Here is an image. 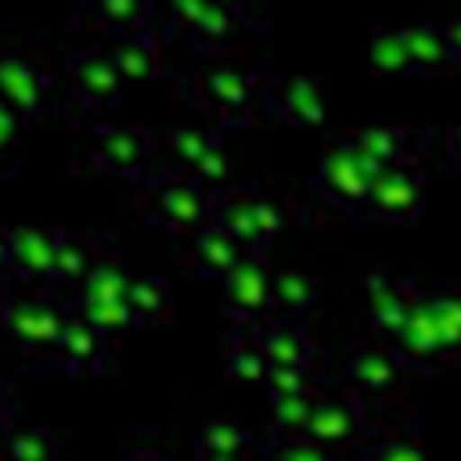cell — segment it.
Wrapping results in <instances>:
<instances>
[{
  "instance_id": "6da1fadb",
  "label": "cell",
  "mask_w": 461,
  "mask_h": 461,
  "mask_svg": "<svg viewBox=\"0 0 461 461\" xmlns=\"http://www.w3.org/2000/svg\"><path fill=\"white\" fill-rule=\"evenodd\" d=\"M378 166L346 137L342 144H335L324 162L317 166V176H313V187L321 191L324 202L339 205V209H364L367 205V194L378 180Z\"/></svg>"
},
{
  "instance_id": "7a4b0ae2",
  "label": "cell",
  "mask_w": 461,
  "mask_h": 461,
  "mask_svg": "<svg viewBox=\"0 0 461 461\" xmlns=\"http://www.w3.org/2000/svg\"><path fill=\"white\" fill-rule=\"evenodd\" d=\"M411 375L414 371L400 360V353L385 339H378L349 349L342 367V385L353 389L364 403H382V400H393Z\"/></svg>"
},
{
  "instance_id": "3957f363",
  "label": "cell",
  "mask_w": 461,
  "mask_h": 461,
  "mask_svg": "<svg viewBox=\"0 0 461 461\" xmlns=\"http://www.w3.org/2000/svg\"><path fill=\"white\" fill-rule=\"evenodd\" d=\"M360 295H364L367 324L378 331V339L389 342L407 324V317H411L421 288L411 277H400V274H393L385 267H371L360 277Z\"/></svg>"
},
{
  "instance_id": "277c9868",
  "label": "cell",
  "mask_w": 461,
  "mask_h": 461,
  "mask_svg": "<svg viewBox=\"0 0 461 461\" xmlns=\"http://www.w3.org/2000/svg\"><path fill=\"white\" fill-rule=\"evenodd\" d=\"M306 436L313 443L328 447V450L331 447L364 443L371 436V429H367V403L353 389H346V385L339 393H321Z\"/></svg>"
},
{
  "instance_id": "5b68a950",
  "label": "cell",
  "mask_w": 461,
  "mask_h": 461,
  "mask_svg": "<svg viewBox=\"0 0 461 461\" xmlns=\"http://www.w3.org/2000/svg\"><path fill=\"white\" fill-rule=\"evenodd\" d=\"M65 313L54 299L32 292V295H14L4 303V324L7 331L14 335V342H22L25 349L32 353H50L54 357V346L65 331Z\"/></svg>"
},
{
  "instance_id": "8992f818",
  "label": "cell",
  "mask_w": 461,
  "mask_h": 461,
  "mask_svg": "<svg viewBox=\"0 0 461 461\" xmlns=\"http://www.w3.org/2000/svg\"><path fill=\"white\" fill-rule=\"evenodd\" d=\"M421 187H425L421 162L389 166V169L378 173V180H375V187L367 194L364 212L375 216V220H385V223H403V220L418 216V209H421Z\"/></svg>"
},
{
  "instance_id": "52a82bcc",
  "label": "cell",
  "mask_w": 461,
  "mask_h": 461,
  "mask_svg": "<svg viewBox=\"0 0 461 461\" xmlns=\"http://www.w3.org/2000/svg\"><path fill=\"white\" fill-rule=\"evenodd\" d=\"M90 158L104 173L119 176H140L151 158V140L144 130L126 122H101L90 137Z\"/></svg>"
},
{
  "instance_id": "ba28073f",
  "label": "cell",
  "mask_w": 461,
  "mask_h": 461,
  "mask_svg": "<svg viewBox=\"0 0 461 461\" xmlns=\"http://www.w3.org/2000/svg\"><path fill=\"white\" fill-rule=\"evenodd\" d=\"M216 198H220V194L205 191L194 176H166V180L155 187V194H151L158 220L169 223V227H176V230H202V223H205V220L212 216V209H216V205H209V202H216Z\"/></svg>"
},
{
  "instance_id": "9c48e42d",
  "label": "cell",
  "mask_w": 461,
  "mask_h": 461,
  "mask_svg": "<svg viewBox=\"0 0 461 461\" xmlns=\"http://www.w3.org/2000/svg\"><path fill=\"white\" fill-rule=\"evenodd\" d=\"M389 346L400 353V360L411 367V371H429V367H443V346H439V328H436V317H432V306H429V288H421L407 324L389 339Z\"/></svg>"
},
{
  "instance_id": "30bf717a",
  "label": "cell",
  "mask_w": 461,
  "mask_h": 461,
  "mask_svg": "<svg viewBox=\"0 0 461 461\" xmlns=\"http://www.w3.org/2000/svg\"><path fill=\"white\" fill-rule=\"evenodd\" d=\"M267 108L292 126H317V122H324V108H328L324 86L310 76H285V79L270 83Z\"/></svg>"
},
{
  "instance_id": "8fae6325",
  "label": "cell",
  "mask_w": 461,
  "mask_h": 461,
  "mask_svg": "<svg viewBox=\"0 0 461 461\" xmlns=\"http://www.w3.org/2000/svg\"><path fill=\"white\" fill-rule=\"evenodd\" d=\"M256 331H259V346H263L270 367H299V371L313 367L317 346L299 321L263 317V321H256Z\"/></svg>"
},
{
  "instance_id": "7c38bea8",
  "label": "cell",
  "mask_w": 461,
  "mask_h": 461,
  "mask_svg": "<svg viewBox=\"0 0 461 461\" xmlns=\"http://www.w3.org/2000/svg\"><path fill=\"white\" fill-rule=\"evenodd\" d=\"M227 303L230 310L249 324V321H263L270 317V299H274V274H267V267L259 259H241L238 270L223 281Z\"/></svg>"
},
{
  "instance_id": "4fadbf2b",
  "label": "cell",
  "mask_w": 461,
  "mask_h": 461,
  "mask_svg": "<svg viewBox=\"0 0 461 461\" xmlns=\"http://www.w3.org/2000/svg\"><path fill=\"white\" fill-rule=\"evenodd\" d=\"M378 169H389V166H411V162H421V151L425 144L418 130L411 126H364L349 137Z\"/></svg>"
},
{
  "instance_id": "5bb4252c",
  "label": "cell",
  "mask_w": 461,
  "mask_h": 461,
  "mask_svg": "<svg viewBox=\"0 0 461 461\" xmlns=\"http://www.w3.org/2000/svg\"><path fill=\"white\" fill-rule=\"evenodd\" d=\"M61 230H40V227H22L11 230V270L18 277H43L54 281L58 267V249H61Z\"/></svg>"
},
{
  "instance_id": "9a60e30c",
  "label": "cell",
  "mask_w": 461,
  "mask_h": 461,
  "mask_svg": "<svg viewBox=\"0 0 461 461\" xmlns=\"http://www.w3.org/2000/svg\"><path fill=\"white\" fill-rule=\"evenodd\" d=\"M72 90L79 94V101L90 112H104L119 101L122 76L108 54H79L72 61Z\"/></svg>"
},
{
  "instance_id": "2e32d148",
  "label": "cell",
  "mask_w": 461,
  "mask_h": 461,
  "mask_svg": "<svg viewBox=\"0 0 461 461\" xmlns=\"http://www.w3.org/2000/svg\"><path fill=\"white\" fill-rule=\"evenodd\" d=\"M50 90V79L22 58H0V101L14 115H36L43 108V97Z\"/></svg>"
},
{
  "instance_id": "e0dca14e",
  "label": "cell",
  "mask_w": 461,
  "mask_h": 461,
  "mask_svg": "<svg viewBox=\"0 0 461 461\" xmlns=\"http://www.w3.org/2000/svg\"><path fill=\"white\" fill-rule=\"evenodd\" d=\"M259 90L267 94L270 86H259L256 72H245V68H234V65H220L205 76V97L220 112H234V115L252 112L256 101H259Z\"/></svg>"
},
{
  "instance_id": "ac0fdd59",
  "label": "cell",
  "mask_w": 461,
  "mask_h": 461,
  "mask_svg": "<svg viewBox=\"0 0 461 461\" xmlns=\"http://www.w3.org/2000/svg\"><path fill=\"white\" fill-rule=\"evenodd\" d=\"M104 335L86 324L83 317H68L65 321V331L54 346V360L65 367V371H104Z\"/></svg>"
},
{
  "instance_id": "d6986e66",
  "label": "cell",
  "mask_w": 461,
  "mask_h": 461,
  "mask_svg": "<svg viewBox=\"0 0 461 461\" xmlns=\"http://www.w3.org/2000/svg\"><path fill=\"white\" fill-rule=\"evenodd\" d=\"M400 32H403L414 76H436V72L454 68V54H450L443 22H414V25H403Z\"/></svg>"
},
{
  "instance_id": "ffe728a7",
  "label": "cell",
  "mask_w": 461,
  "mask_h": 461,
  "mask_svg": "<svg viewBox=\"0 0 461 461\" xmlns=\"http://www.w3.org/2000/svg\"><path fill=\"white\" fill-rule=\"evenodd\" d=\"M212 227L230 234L241 249H263L267 245V234L259 227V194L220 198L212 209Z\"/></svg>"
},
{
  "instance_id": "44dd1931",
  "label": "cell",
  "mask_w": 461,
  "mask_h": 461,
  "mask_svg": "<svg viewBox=\"0 0 461 461\" xmlns=\"http://www.w3.org/2000/svg\"><path fill=\"white\" fill-rule=\"evenodd\" d=\"M317 303V281L299 270V267H288V270H277L274 274V299H270V317L277 321H303Z\"/></svg>"
},
{
  "instance_id": "7402d4cb",
  "label": "cell",
  "mask_w": 461,
  "mask_h": 461,
  "mask_svg": "<svg viewBox=\"0 0 461 461\" xmlns=\"http://www.w3.org/2000/svg\"><path fill=\"white\" fill-rule=\"evenodd\" d=\"M360 457L364 461H429L425 454V443H421V432L414 421L407 425H393V429H382V432H371L360 447Z\"/></svg>"
},
{
  "instance_id": "603a6c76",
  "label": "cell",
  "mask_w": 461,
  "mask_h": 461,
  "mask_svg": "<svg viewBox=\"0 0 461 461\" xmlns=\"http://www.w3.org/2000/svg\"><path fill=\"white\" fill-rule=\"evenodd\" d=\"M194 256H198V270L205 277L227 281L238 270V263L245 259V249L230 234H223L220 227H202L194 238Z\"/></svg>"
},
{
  "instance_id": "cb8c5ba5",
  "label": "cell",
  "mask_w": 461,
  "mask_h": 461,
  "mask_svg": "<svg viewBox=\"0 0 461 461\" xmlns=\"http://www.w3.org/2000/svg\"><path fill=\"white\" fill-rule=\"evenodd\" d=\"M429 306L439 328V346L443 360L457 364L461 360V285H436L429 288Z\"/></svg>"
},
{
  "instance_id": "d4e9b609",
  "label": "cell",
  "mask_w": 461,
  "mask_h": 461,
  "mask_svg": "<svg viewBox=\"0 0 461 461\" xmlns=\"http://www.w3.org/2000/svg\"><path fill=\"white\" fill-rule=\"evenodd\" d=\"M169 18H176L180 29L205 36V40H220L234 29V11L223 4H176L169 7Z\"/></svg>"
},
{
  "instance_id": "484cf974",
  "label": "cell",
  "mask_w": 461,
  "mask_h": 461,
  "mask_svg": "<svg viewBox=\"0 0 461 461\" xmlns=\"http://www.w3.org/2000/svg\"><path fill=\"white\" fill-rule=\"evenodd\" d=\"M108 58H112V65L119 68L122 79H144V76L155 72L158 50H155V40L144 36V29H137V32L122 36V40L108 50Z\"/></svg>"
},
{
  "instance_id": "4316f807",
  "label": "cell",
  "mask_w": 461,
  "mask_h": 461,
  "mask_svg": "<svg viewBox=\"0 0 461 461\" xmlns=\"http://www.w3.org/2000/svg\"><path fill=\"white\" fill-rule=\"evenodd\" d=\"M227 367L234 378H245V382H267L270 375V360L259 346V331H256V321L245 324V335L234 339L230 346V357H227Z\"/></svg>"
},
{
  "instance_id": "83f0119b",
  "label": "cell",
  "mask_w": 461,
  "mask_h": 461,
  "mask_svg": "<svg viewBox=\"0 0 461 461\" xmlns=\"http://www.w3.org/2000/svg\"><path fill=\"white\" fill-rule=\"evenodd\" d=\"M367 54H371V65L378 72L414 76V65H411V54H407V43H403L400 29H375L371 40H367Z\"/></svg>"
},
{
  "instance_id": "f1b7e54d",
  "label": "cell",
  "mask_w": 461,
  "mask_h": 461,
  "mask_svg": "<svg viewBox=\"0 0 461 461\" xmlns=\"http://www.w3.org/2000/svg\"><path fill=\"white\" fill-rule=\"evenodd\" d=\"M317 389L310 393H295V396H270V418H274V429L277 436H306L310 429V418H313V407H317Z\"/></svg>"
},
{
  "instance_id": "f546056e",
  "label": "cell",
  "mask_w": 461,
  "mask_h": 461,
  "mask_svg": "<svg viewBox=\"0 0 461 461\" xmlns=\"http://www.w3.org/2000/svg\"><path fill=\"white\" fill-rule=\"evenodd\" d=\"M126 303H130V313H133V324L140 321H158L169 306V285L158 277V274H144L130 285L126 292Z\"/></svg>"
},
{
  "instance_id": "4dcf8cb0",
  "label": "cell",
  "mask_w": 461,
  "mask_h": 461,
  "mask_svg": "<svg viewBox=\"0 0 461 461\" xmlns=\"http://www.w3.org/2000/svg\"><path fill=\"white\" fill-rule=\"evenodd\" d=\"M205 457H245V447H249V432L241 425H234L230 418H216L202 429L198 436Z\"/></svg>"
},
{
  "instance_id": "1f68e13d",
  "label": "cell",
  "mask_w": 461,
  "mask_h": 461,
  "mask_svg": "<svg viewBox=\"0 0 461 461\" xmlns=\"http://www.w3.org/2000/svg\"><path fill=\"white\" fill-rule=\"evenodd\" d=\"M166 144H169V155L176 158V166L191 173L205 158V151L216 144V137L209 130H202V126H176V130H169Z\"/></svg>"
},
{
  "instance_id": "d6a6232c",
  "label": "cell",
  "mask_w": 461,
  "mask_h": 461,
  "mask_svg": "<svg viewBox=\"0 0 461 461\" xmlns=\"http://www.w3.org/2000/svg\"><path fill=\"white\" fill-rule=\"evenodd\" d=\"M130 277L112 267V263H97L90 267V274L83 277V299H104V303H122L130 292Z\"/></svg>"
},
{
  "instance_id": "836d02e7",
  "label": "cell",
  "mask_w": 461,
  "mask_h": 461,
  "mask_svg": "<svg viewBox=\"0 0 461 461\" xmlns=\"http://www.w3.org/2000/svg\"><path fill=\"white\" fill-rule=\"evenodd\" d=\"M7 461H58V443L47 429H22L7 436Z\"/></svg>"
},
{
  "instance_id": "e575fe53",
  "label": "cell",
  "mask_w": 461,
  "mask_h": 461,
  "mask_svg": "<svg viewBox=\"0 0 461 461\" xmlns=\"http://www.w3.org/2000/svg\"><path fill=\"white\" fill-rule=\"evenodd\" d=\"M79 317L86 324H94L101 335L108 331H122L133 324V313H130V303H104V299H79Z\"/></svg>"
},
{
  "instance_id": "d590c367",
  "label": "cell",
  "mask_w": 461,
  "mask_h": 461,
  "mask_svg": "<svg viewBox=\"0 0 461 461\" xmlns=\"http://www.w3.org/2000/svg\"><path fill=\"white\" fill-rule=\"evenodd\" d=\"M267 461H335V454L321 443H313L310 436H277L270 443Z\"/></svg>"
},
{
  "instance_id": "8d00e7d4",
  "label": "cell",
  "mask_w": 461,
  "mask_h": 461,
  "mask_svg": "<svg viewBox=\"0 0 461 461\" xmlns=\"http://www.w3.org/2000/svg\"><path fill=\"white\" fill-rule=\"evenodd\" d=\"M90 274V249L86 241L65 234L61 249H58V267H54V281H79Z\"/></svg>"
},
{
  "instance_id": "74e56055",
  "label": "cell",
  "mask_w": 461,
  "mask_h": 461,
  "mask_svg": "<svg viewBox=\"0 0 461 461\" xmlns=\"http://www.w3.org/2000/svg\"><path fill=\"white\" fill-rule=\"evenodd\" d=\"M267 385H270V396H295V393H310L313 378L310 371H299V367H270Z\"/></svg>"
},
{
  "instance_id": "f35d334b",
  "label": "cell",
  "mask_w": 461,
  "mask_h": 461,
  "mask_svg": "<svg viewBox=\"0 0 461 461\" xmlns=\"http://www.w3.org/2000/svg\"><path fill=\"white\" fill-rule=\"evenodd\" d=\"M101 18H104V22H112L115 29H122V32L130 36V32H137L133 25L148 18V7L130 4V0H108V4H101Z\"/></svg>"
},
{
  "instance_id": "ab89813d",
  "label": "cell",
  "mask_w": 461,
  "mask_h": 461,
  "mask_svg": "<svg viewBox=\"0 0 461 461\" xmlns=\"http://www.w3.org/2000/svg\"><path fill=\"white\" fill-rule=\"evenodd\" d=\"M436 148H439L443 162L461 173V122H450V126L439 133V144H436Z\"/></svg>"
},
{
  "instance_id": "60d3db41",
  "label": "cell",
  "mask_w": 461,
  "mask_h": 461,
  "mask_svg": "<svg viewBox=\"0 0 461 461\" xmlns=\"http://www.w3.org/2000/svg\"><path fill=\"white\" fill-rule=\"evenodd\" d=\"M18 137V115L0 101V148H11Z\"/></svg>"
},
{
  "instance_id": "b9f144b4",
  "label": "cell",
  "mask_w": 461,
  "mask_h": 461,
  "mask_svg": "<svg viewBox=\"0 0 461 461\" xmlns=\"http://www.w3.org/2000/svg\"><path fill=\"white\" fill-rule=\"evenodd\" d=\"M443 32H447V43H450V54H454V65H461V14L443 22Z\"/></svg>"
},
{
  "instance_id": "7bdbcfd3",
  "label": "cell",
  "mask_w": 461,
  "mask_h": 461,
  "mask_svg": "<svg viewBox=\"0 0 461 461\" xmlns=\"http://www.w3.org/2000/svg\"><path fill=\"white\" fill-rule=\"evenodd\" d=\"M11 270V234H0V274Z\"/></svg>"
},
{
  "instance_id": "ee69618b",
  "label": "cell",
  "mask_w": 461,
  "mask_h": 461,
  "mask_svg": "<svg viewBox=\"0 0 461 461\" xmlns=\"http://www.w3.org/2000/svg\"><path fill=\"white\" fill-rule=\"evenodd\" d=\"M126 461H169V457H162V454H155V450H140V454H133V457H126Z\"/></svg>"
},
{
  "instance_id": "f6af8a7d",
  "label": "cell",
  "mask_w": 461,
  "mask_h": 461,
  "mask_svg": "<svg viewBox=\"0 0 461 461\" xmlns=\"http://www.w3.org/2000/svg\"><path fill=\"white\" fill-rule=\"evenodd\" d=\"M7 414H11V411H7V403H4V396H0V432L7 429Z\"/></svg>"
},
{
  "instance_id": "bcb514c9",
  "label": "cell",
  "mask_w": 461,
  "mask_h": 461,
  "mask_svg": "<svg viewBox=\"0 0 461 461\" xmlns=\"http://www.w3.org/2000/svg\"><path fill=\"white\" fill-rule=\"evenodd\" d=\"M209 461H249V457H209Z\"/></svg>"
},
{
  "instance_id": "7dc6e473",
  "label": "cell",
  "mask_w": 461,
  "mask_h": 461,
  "mask_svg": "<svg viewBox=\"0 0 461 461\" xmlns=\"http://www.w3.org/2000/svg\"><path fill=\"white\" fill-rule=\"evenodd\" d=\"M335 461H364V457H360V454H357V457H335Z\"/></svg>"
}]
</instances>
